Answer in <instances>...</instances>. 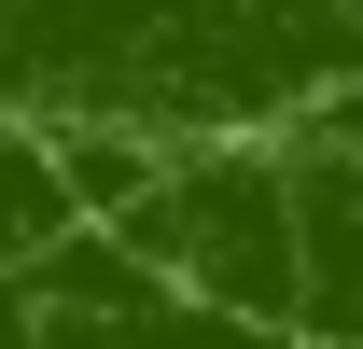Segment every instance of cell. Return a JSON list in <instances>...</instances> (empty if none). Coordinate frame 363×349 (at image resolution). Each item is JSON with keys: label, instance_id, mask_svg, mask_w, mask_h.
I'll list each match as a JSON object with an SVG mask.
<instances>
[{"label": "cell", "instance_id": "6da1fadb", "mask_svg": "<svg viewBox=\"0 0 363 349\" xmlns=\"http://www.w3.org/2000/svg\"><path fill=\"white\" fill-rule=\"evenodd\" d=\"M363 84V0H0V112L43 140H294Z\"/></svg>", "mask_w": 363, "mask_h": 349}, {"label": "cell", "instance_id": "7a4b0ae2", "mask_svg": "<svg viewBox=\"0 0 363 349\" xmlns=\"http://www.w3.org/2000/svg\"><path fill=\"white\" fill-rule=\"evenodd\" d=\"M168 294L224 307L252 336H308V238H294V154L279 140H196V154H154L126 210H112Z\"/></svg>", "mask_w": 363, "mask_h": 349}, {"label": "cell", "instance_id": "3957f363", "mask_svg": "<svg viewBox=\"0 0 363 349\" xmlns=\"http://www.w3.org/2000/svg\"><path fill=\"white\" fill-rule=\"evenodd\" d=\"M294 238H308V349H363V154H294Z\"/></svg>", "mask_w": 363, "mask_h": 349}]
</instances>
